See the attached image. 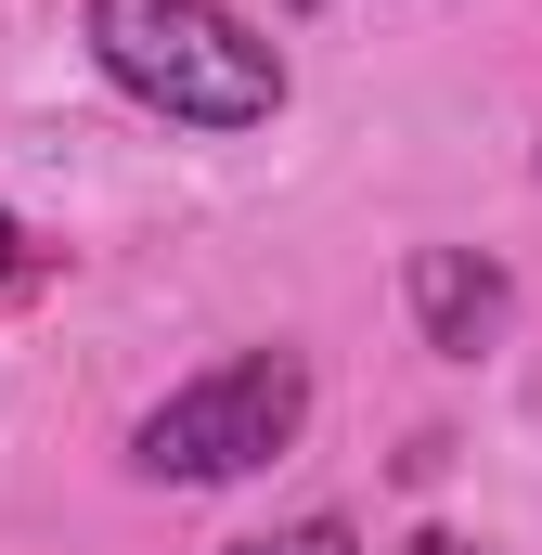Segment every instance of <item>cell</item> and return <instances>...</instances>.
I'll return each instance as SVG.
<instances>
[{
    "label": "cell",
    "instance_id": "1",
    "mask_svg": "<svg viewBox=\"0 0 542 555\" xmlns=\"http://www.w3.org/2000/svg\"><path fill=\"white\" fill-rule=\"evenodd\" d=\"M78 26H91V65L130 104H155L168 130H271L297 91L284 52L220 0H91Z\"/></svg>",
    "mask_w": 542,
    "mask_h": 555
},
{
    "label": "cell",
    "instance_id": "2",
    "mask_svg": "<svg viewBox=\"0 0 542 555\" xmlns=\"http://www.w3.org/2000/svg\"><path fill=\"white\" fill-rule=\"evenodd\" d=\"M297 426H310V362L297 349H233L130 426V465L168 478V491H220V478H259Z\"/></svg>",
    "mask_w": 542,
    "mask_h": 555
},
{
    "label": "cell",
    "instance_id": "3",
    "mask_svg": "<svg viewBox=\"0 0 542 555\" xmlns=\"http://www.w3.org/2000/svg\"><path fill=\"white\" fill-rule=\"evenodd\" d=\"M401 284H413V323H426V349H439V362H478V349L504 336V310H517L504 272H491V259H465V246H413Z\"/></svg>",
    "mask_w": 542,
    "mask_h": 555
},
{
    "label": "cell",
    "instance_id": "4",
    "mask_svg": "<svg viewBox=\"0 0 542 555\" xmlns=\"http://www.w3.org/2000/svg\"><path fill=\"white\" fill-rule=\"evenodd\" d=\"M233 555H362V543H349V517H297V530H271V543H233Z\"/></svg>",
    "mask_w": 542,
    "mask_h": 555
},
{
    "label": "cell",
    "instance_id": "5",
    "mask_svg": "<svg viewBox=\"0 0 542 555\" xmlns=\"http://www.w3.org/2000/svg\"><path fill=\"white\" fill-rule=\"evenodd\" d=\"M388 555H478V543H452V530H413V543H388Z\"/></svg>",
    "mask_w": 542,
    "mask_h": 555
},
{
    "label": "cell",
    "instance_id": "6",
    "mask_svg": "<svg viewBox=\"0 0 542 555\" xmlns=\"http://www.w3.org/2000/svg\"><path fill=\"white\" fill-rule=\"evenodd\" d=\"M13 272H26V233H13V220H0V284H13Z\"/></svg>",
    "mask_w": 542,
    "mask_h": 555
},
{
    "label": "cell",
    "instance_id": "7",
    "mask_svg": "<svg viewBox=\"0 0 542 555\" xmlns=\"http://www.w3.org/2000/svg\"><path fill=\"white\" fill-rule=\"evenodd\" d=\"M284 13H323V0H284Z\"/></svg>",
    "mask_w": 542,
    "mask_h": 555
}]
</instances>
